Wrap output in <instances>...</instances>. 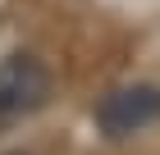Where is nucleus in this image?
I'll list each match as a JSON object with an SVG mask.
<instances>
[{
    "instance_id": "f257e3e1",
    "label": "nucleus",
    "mask_w": 160,
    "mask_h": 155,
    "mask_svg": "<svg viewBox=\"0 0 160 155\" xmlns=\"http://www.w3.org/2000/svg\"><path fill=\"white\" fill-rule=\"evenodd\" d=\"M160 123V82H123L96 105V128L105 137H133Z\"/></svg>"
},
{
    "instance_id": "f03ea898",
    "label": "nucleus",
    "mask_w": 160,
    "mask_h": 155,
    "mask_svg": "<svg viewBox=\"0 0 160 155\" xmlns=\"http://www.w3.org/2000/svg\"><path fill=\"white\" fill-rule=\"evenodd\" d=\"M50 100V69L32 55L0 60V119H23Z\"/></svg>"
}]
</instances>
